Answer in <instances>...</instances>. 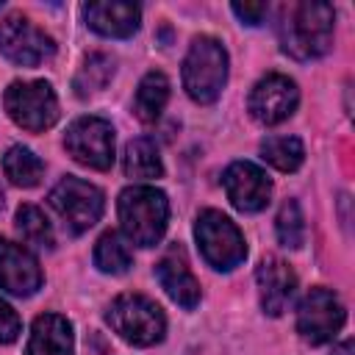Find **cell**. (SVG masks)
Here are the masks:
<instances>
[{"mask_svg":"<svg viewBox=\"0 0 355 355\" xmlns=\"http://www.w3.org/2000/svg\"><path fill=\"white\" fill-rule=\"evenodd\" d=\"M333 6L308 0L288 8V17L280 22V44L288 55L300 61L319 58L333 44Z\"/></svg>","mask_w":355,"mask_h":355,"instance_id":"1","label":"cell"},{"mask_svg":"<svg viewBox=\"0 0 355 355\" xmlns=\"http://www.w3.org/2000/svg\"><path fill=\"white\" fill-rule=\"evenodd\" d=\"M119 225L125 236L139 247H153L161 241L169 219L166 194L155 186H128L116 202Z\"/></svg>","mask_w":355,"mask_h":355,"instance_id":"2","label":"cell"},{"mask_svg":"<svg viewBox=\"0 0 355 355\" xmlns=\"http://www.w3.org/2000/svg\"><path fill=\"white\" fill-rule=\"evenodd\" d=\"M227 83V53L219 39L197 36L183 58V86L194 103H214L219 100Z\"/></svg>","mask_w":355,"mask_h":355,"instance_id":"3","label":"cell"},{"mask_svg":"<svg viewBox=\"0 0 355 355\" xmlns=\"http://www.w3.org/2000/svg\"><path fill=\"white\" fill-rule=\"evenodd\" d=\"M105 322L111 330L133 347H153L166 333V316L158 302L144 294H122L111 302Z\"/></svg>","mask_w":355,"mask_h":355,"instance_id":"4","label":"cell"},{"mask_svg":"<svg viewBox=\"0 0 355 355\" xmlns=\"http://www.w3.org/2000/svg\"><path fill=\"white\" fill-rule=\"evenodd\" d=\"M194 236L202 258L219 272H230L247 258V244L241 230L222 211L214 208L202 211L194 222Z\"/></svg>","mask_w":355,"mask_h":355,"instance_id":"5","label":"cell"},{"mask_svg":"<svg viewBox=\"0 0 355 355\" xmlns=\"http://www.w3.org/2000/svg\"><path fill=\"white\" fill-rule=\"evenodd\" d=\"M3 103L8 116L31 133H42L58 119V97L47 80H14Z\"/></svg>","mask_w":355,"mask_h":355,"instance_id":"6","label":"cell"},{"mask_svg":"<svg viewBox=\"0 0 355 355\" xmlns=\"http://www.w3.org/2000/svg\"><path fill=\"white\" fill-rule=\"evenodd\" d=\"M64 147L78 164L108 169L114 164V128L103 116H80L67 128Z\"/></svg>","mask_w":355,"mask_h":355,"instance_id":"7","label":"cell"},{"mask_svg":"<svg viewBox=\"0 0 355 355\" xmlns=\"http://www.w3.org/2000/svg\"><path fill=\"white\" fill-rule=\"evenodd\" d=\"M50 205L55 208V214L75 230L83 233L89 230L94 222H100L105 200L103 191L80 178H64L53 191H50Z\"/></svg>","mask_w":355,"mask_h":355,"instance_id":"8","label":"cell"},{"mask_svg":"<svg viewBox=\"0 0 355 355\" xmlns=\"http://www.w3.org/2000/svg\"><path fill=\"white\" fill-rule=\"evenodd\" d=\"M344 305L330 288H311L297 308V333L308 344H324L344 327Z\"/></svg>","mask_w":355,"mask_h":355,"instance_id":"9","label":"cell"},{"mask_svg":"<svg viewBox=\"0 0 355 355\" xmlns=\"http://www.w3.org/2000/svg\"><path fill=\"white\" fill-rule=\"evenodd\" d=\"M0 53L17 67H39L55 53V42L31 19L11 14L0 22Z\"/></svg>","mask_w":355,"mask_h":355,"instance_id":"10","label":"cell"},{"mask_svg":"<svg viewBox=\"0 0 355 355\" xmlns=\"http://www.w3.org/2000/svg\"><path fill=\"white\" fill-rule=\"evenodd\" d=\"M300 103V89L288 75L280 72H269L263 75L252 92H250V114L261 122V125H280L286 122Z\"/></svg>","mask_w":355,"mask_h":355,"instance_id":"11","label":"cell"},{"mask_svg":"<svg viewBox=\"0 0 355 355\" xmlns=\"http://www.w3.org/2000/svg\"><path fill=\"white\" fill-rule=\"evenodd\" d=\"M222 186H225L233 208L241 214H255V211L266 208V202L272 197V180L266 178V172L261 166H255L250 161L230 164L222 175Z\"/></svg>","mask_w":355,"mask_h":355,"instance_id":"12","label":"cell"},{"mask_svg":"<svg viewBox=\"0 0 355 355\" xmlns=\"http://www.w3.org/2000/svg\"><path fill=\"white\" fill-rule=\"evenodd\" d=\"M42 286L39 261L8 239H0V288L14 297H31Z\"/></svg>","mask_w":355,"mask_h":355,"instance_id":"13","label":"cell"},{"mask_svg":"<svg viewBox=\"0 0 355 355\" xmlns=\"http://www.w3.org/2000/svg\"><path fill=\"white\" fill-rule=\"evenodd\" d=\"M255 280H258V297H261V308L263 313L269 316H280L288 302L294 300V291H297V275L294 269L269 255L258 263V272H255Z\"/></svg>","mask_w":355,"mask_h":355,"instance_id":"14","label":"cell"},{"mask_svg":"<svg viewBox=\"0 0 355 355\" xmlns=\"http://www.w3.org/2000/svg\"><path fill=\"white\" fill-rule=\"evenodd\" d=\"M83 17H86L89 28L97 31L100 36L128 39V36H133L139 31L141 11H139L136 3L111 0V3H86L83 6Z\"/></svg>","mask_w":355,"mask_h":355,"instance_id":"15","label":"cell"},{"mask_svg":"<svg viewBox=\"0 0 355 355\" xmlns=\"http://www.w3.org/2000/svg\"><path fill=\"white\" fill-rule=\"evenodd\" d=\"M155 277H158L161 288L180 308H186V311L197 308V302H200V283H197V277L191 275V269L186 266V261L178 252H169V255H164L155 263Z\"/></svg>","mask_w":355,"mask_h":355,"instance_id":"16","label":"cell"},{"mask_svg":"<svg viewBox=\"0 0 355 355\" xmlns=\"http://www.w3.org/2000/svg\"><path fill=\"white\" fill-rule=\"evenodd\" d=\"M25 355H72V324L67 316L42 313L33 319Z\"/></svg>","mask_w":355,"mask_h":355,"instance_id":"17","label":"cell"},{"mask_svg":"<svg viewBox=\"0 0 355 355\" xmlns=\"http://www.w3.org/2000/svg\"><path fill=\"white\" fill-rule=\"evenodd\" d=\"M122 169H125V175L133 178V180H153V178H161V175H164V164H161V155H158L155 141L147 139V136L128 141L125 158H122Z\"/></svg>","mask_w":355,"mask_h":355,"instance_id":"18","label":"cell"},{"mask_svg":"<svg viewBox=\"0 0 355 355\" xmlns=\"http://www.w3.org/2000/svg\"><path fill=\"white\" fill-rule=\"evenodd\" d=\"M169 100V80L164 72H147L141 80H139V89H136V100H133V114L141 119V122H155L164 111Z\"/></svg>","mask_w":355,"mask_h":355,"instance_id":"19","label":"cell"},{"mask_svg":"<svg viewBox=\"0 0 355 355\" xmlns=\"http://www.w3.org/2000/svg\"><path fill=\"white\" fill-rule=\"evenodd\" d=\"M3 172L14 186L31 189L42 180L44 175V164L39 161V155H33L28 147H11L3 155Z\"/></svg>","mask_w":355,"mask_h":355,"instance_id":"20","label":"cell"},{"mask_svg":"<svg viewBox=\"0 0 355 355\" xmlns=\"http://www.w3.org/2000/svg\"><path fill=\"white\" fill-rule=\"evenodd\" d=\"M130 263H133V255H130V250H128V244L122 241L119 233L108 230V233H103L97 239V244H94V266L100 272L122 275V272L130 269Z\"/></svg>","mask_w":355,"mask_h":355,"instance_id":"21","label":"cell"},{"mask_svg":"<svg viewBox=\"0 0 355 355\" xmlns=\"http://www.w3.org/2000/svg\"><path fill=\"white\" fill-rule=\"evenodd\" d=\"M114 75V58L105 55V53H89L83 67L78 69L72 86H75V94L78 97H89L100 89H105V83L111 80Z\"/></svg>","mask_w":355,"mask_h":355,"instance_id":"22","label":"cell"},{"mask_svg":"<svg viewBox=\"0 0 355 355\" xmlns=\"http://www.w3.org/2000/svg\"><path fill=\"white\" fill-rule=\"evenodd\" d=\"M263 161H269L280 172H294L305 161V147L297 136H269L261 144Z\"/></svg>","mask_w":355,"mask_h":355,"instance_id":"23","label":"cell"},{"mask_svg":"<svg viewBox=\"0 0 355 355\" xmlns=\"http://www.w3.org/2000/svg\"><path fill=\"white\" fill-rule=\"evenodd\" d=\"M17 230L22 233V239L28 244H36V247H53L55 239H53V227L44 216L42 208L25 202L17 208Z\"/></svg>","mask_w":355,"mask_h":355,"instance_id":"24","label":"cell"},{"mask_svg":"<svg viewBox=\"0 0 355 355\" xmlns=\"http://www.w3.org/2000/svg\"><path fill=\"white\" fill-rule=\"evenodd\" d=\"M275 230H277L280 244L288 250H300L305 244V219H302L297 200H286L280 205L277 219H275Z\"/></svg>","mask_w":355,"mask_h":355,"instance_id":"25","label":"cell"},{"mask_svg":"<svg viewBox=\"0 0 355 355\" xmlns=\"http://www.w3.org/2000/svg\"><path fill=\"white\" fill-rule=\"evenodd\" d=\"M19 333H22V322H19L17 311L0 300V344H11Z\"/></svg>","mask_w":355,"mask_h":355,"instance_id":"26","label":"cell"},{"mask_svg":"<svg viewBox=\"0 0 355 355\" xmlns=\"http://www.w3.org/2000/svg\"><path fill=\"white\" fill-rule=\"evenodd\" d=\"M230 8L244 25H261V19L266 14V3H233Z\"/></svg>","mask_w":355,"mask_h":355,"instance_id":"27","label":"cell"},{"mask_svg":"<svg viewBox=\"0 0 355 355\" xmlns=\"http://www.w3.org/2000/svg\"><path fill=\"white\" fill-rule=\"evenodd\" d=\"M352 352H355V344H352V338H344V341H341V344H338V347H336L330 355H352Z\"/></svg>","mask_w":355,"mask_h":355,"instance_id":"28","label":"cell"},{"mask_svg":"<svg viewBox=\"0 0 355 355\" xmlns=\"http://www.w3.org/2000/svg\"><path fill=\"white\" fill-rule=\"evenodd\" d=\"M0 208H3V189H0Z\"/></svg>","mask_w":355,"mask_h":355,"instance_id":"29","label":"cell"},{"mask_svg":"<svg viewBox=\"0 0 355 355\" xmlns=\"http://www.w3.org/2000/svg\"><path fill=\"white\" fill-rule=\"evenodd\" d=\"M0 6H3V3H0Z\"/></svg>","mask_w":355,"mask_h":355,"instance_id":"30","label":"cell"}]
</instances>
